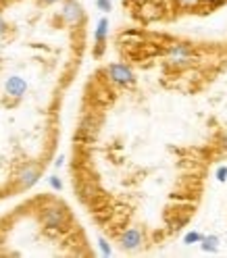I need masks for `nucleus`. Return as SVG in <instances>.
<instances>
[{"label": "nucleus", "mask_w": 227, "mask_h": 258, "mask_svg": "<svg viewBox=\"0 0 227 258\" xmlns=\"http://www.w3.org/2000/svg\"><path fill=\"white\" fill-rule=\"evenodd\" d=\"M167 62L175 69H184L192 64V48L184 42H175L167 48Z\"/></svg>", "instance_id": "f257e3e1"}, {"label": "nucleus", "mask_w": 227, "mask_h": 258, "mask_svg": "<svg viewBox=\"0 0 227 258\" xmlns=\"http://www.w3.org/2000/svg\"><path fill=\"white\" fill-rule=\"evenodd\" d=\"M106 77L110 79L115 86H119V88H129V86H134L136 84V75H134V71L127 67V64H123V62H112V64H108L106 67Z\"/></svg>", "instance_id": "f03ea898"}, {"label": "nucleus", "mask_w": 227, "mask_h": 258, "mask_svg": "<svg viewBox=\"0 0 227 258\" xmlns=\"http://www.w3.org/2000/svg\"><path fill=\"white\" fill-rule=\"evenodd\" d=\"M61 19L67 23L69 27H79L86 21V13L84 7L77 3V0H63L61 7Z\"/></svg>", "instance_id": "7ed1b4c3"}, {"label": "nucleus", "mask_w": 227, "mask_h": 258, "mask_svg": "<svg viewBox=\"0 0 227 258\" xmlns=\"http://www.w3.org/2000/svg\"><path fill=\"white\" fill-rule=\"evenodd\" d=\"M69 215L67 211H65L63 206H48L44 208V213H42V223L46 225V227H50V229H59V227H65V223H67Z\"/></svg>", "instance_id": "20e7f679"}, {"label": "nucleus", "mask_w": 227, "mask_h": 258, "mask_svg": "<svg viewBox=\"0 0 227 258\" xmlns=\"http://www.w3.org/2000/svg\"><path fill=\"white\" fill-rule=\"evenodd\" d=\"M40 175H42V171H40L38 165H34V163L23 165V167L19 169V173H17V183H19L21 189H29L31 185L38 183Z\"/></svg>", "instance_id": "39448f33"}, {"label": "nucleus", "mask_w": 227, "mask_h": 258, "mask_svg": "<svg viewBox=\"0 0 227 258\" xmlns=\"http://www.w3.org/2000/svg\"><path fill=\"white\" fill-rule=\"evenodd\" d=\"M119 244H121L123 250H129V252L142 248V244H144V233H142V229H140V227H127V229L121 233V237H119Z\"/></svg>", "instance_id": "423d86ee"}, {"label": "nucleus", "mask_w": 227, "mask_h": 258, "mask_svg": "<svg viewBox=\"0 0 227 258\" xmlns=\"http://www.w3.org/2000/svg\"><path fill=\"white\" fill-rule=\"evenodd\" d=\"M5 90L11 98H21V96H25V92H27V82L19 75H11L5 82Z\"/></svg>", "instance_id": "0eeeda50"}, {"label": "nucleus", "mask_w": 227, "mask_h": 258, "mask_svg": "<svg viewBox=\"0 0 227 258\" xmlns=\"http://www.w3.org/2000/svg\"><path fill=\"white\" fill-rule=\"evenodd\" d=\"M106 36H108V19L102 17L98 19V25H96V31H94V40H96V50H94V56L98 58L104 50V42H106Z\"/></svg>", "instance_id": "6e6552de"}, {"label": "nucleus", "mask_w": 227, "mask_h": 258, "mask_svg": "<svg viewBox=\"0 0 227 258\" xmlns=\"http://www.w3.org/2000/svg\"><path fill=\"white\" fill-rule=\"evenodd\" d=\"M200 248L204 250V252H208V254H217L219 252V248H221V237L219 235H202V239H200Z\"/></svg>", "instance_id": "1a4fd4ad"}, {"label": "nucleus", "mask_w": 227, "mask_h": 258, "mask_svg": "<svg viewBox=\"0 0 227 258\" xmlns=\"http://www.w3.org/2000/svg\"><path fill=\"white\" fill-rule=\"evenodd\" d=\"M173 5L182 11H194L202 7V0H173Z\"/></svg>", "instance_id": "9d476101"}, {"label": "nucleus", "mask_w": 227, "mask_h": 258, "mask_svg": "<svg viewBox=\"0 0 227 258\" xmlns=\"http://www.w3.org/2000/svg\"><path fill=\"white\" fill-rule=\"evenodd\" d=\"M200 239H202V233H200V231H188V233L184 235V244H186V246L200 244Z\"/></svg>", "instance_id": "9b49d317"}, {"label": "nucleus", "mask_w": 227, "mask_h": 258, "mask_svg": "<svg viewBox=\"0 0 227 258\" xmlns=\"http://www.w3.org/2000/svg\"><path fill=\"white\" fill-rule=\"evenodd\" d=\"M215 177H217L219 183H225V181H227V165H221V167L215 171Z\"/></svg>", "instance_id": "f8f14e48"}, {"label": "nucleus", "mask_w": 227, "mask_h": 258, "mask_svg": "<svg viewBox=\"0 0 227 258\" xmlns=\"http://www.w3.org/2000/svg\"><path fill=\"white\" fill-rule=\"evenodd\" d=\"M96 7H98V11H102V13H110L112 11L110 0H96Z\"/></svg>", "instance_id": "ddd939ff"}, {"label": "nucleus", "mask_w": 227, "mask_h": 258, "mask_svg": "<svg viewBox=\"0 0 227 258\" xmlns=\"http://www.w3.org/2000/svg\"><path fill=\"white\" fill-rule=\"evenodd\" d=\"M48 183H50V187H52V189H56V191H61V189H63V181H61V177H56V175L48 177Z\"/></svg>", "instance_id": "4468645a"}, {"label": "nucleus", "mask_w": 227, "mask_h": 258, "mask_svg": "<svg viewBox=\"0 0 227 258\" xmlns=\"http://www.w3.org/2000/svg\"><path fill=\"white\" fill-rule=\"evenodd\" d=\"M98 246H100V252H102L104 256H110V254H112V250H110V246H108V241H106L104 237H98Z\"/></svg>", "instance_id": "2eb2a0df"}, {"label": "nucleus", "mask_w": 227, "mask_h": 258, "mask_svg": "<svg viewBox=\"0 0 227 258\" xmlns=\"http://www.w3.org/2000/svg\"><path fill=\"white\" fill-rule=\"evenodd\" d=\"M227 3V0H202V5L204 7H210V9H219V7H223Z\"/></svg>", "instance_id": "dca6fc26"}, {"label": "nucleus", "mask_w": 227, "mask_h": 258, "mask_svg": "<svg viewBox=\"0 0 227 258\" xmlns=\"http://www.w3.org/2000/svg\"><path fill=\"white\" fill-rule=\"evenodd\" d=\"M7 34V21L3 19V15H0V38H3Z\"/></svg>", "instance_id": "f3484780"}, {"label": "nucleus", "mask_w": 227, "mask_h": 258, "mask_svg": "<svg viewBox=\"0 0 227 258\" xmlns=\"http://www.w3.org/2000/svg\"><path fill=\"white\" fill-rule=\"evenodd\" d=\"M63 165H65V156H63V154H61V156H59V158H56V160H54V167H56V169H61V167H63Z\"/></svg>", "instance_id": "a211bd4d"}, {"label": "nucleus", "mask_w": 227, "mask_h": 258, "mask_svg": "<svg viewBox=\"0 0 227 258\" xmlns=\"http://www.w3.org/2000/svg\"><path fill=\"white\" fill-rule=\"evenodd\" d=\"M221 146H223V150L227 152V132H225V134L221 136Z\"/></svg>", "instance_id": "6ab92c4d"}, {"label": "nucleus", "mask_w": 227, "mask_h": 258, "mask_svg": "<svg viewBox=\"0 0 227 258\" xmlns=\"http://www.w3.org/2000/svg\"><path fill=\"white\" fill-rule=\"evenodd\" d=\"M42 5H54V3H59V0H40Z\"/></svg>", "instance_id": "aec40b11"}, {"label": "nucleus", "mask_w": 227, "mask_h": 258, "mask_svg": "<svg viewBox=\"0 0 227 258\" xmlns=\"http://www.w3.org/2000/svg\"><path fill=\"white\" fill-rule=\"evenodd\" d=\"M132 3H138L140 5V3H144V0H132Z\"/></svg>", "instance_id": "412c9836"}, {"label": "nucleus", "mask_w": 227, "mask_h": 258, "mask_svg": "<svg viewBox=\"0 0 227 258\" xmlns=\"http://www.w3.org/2000/svg\"><path fill=\"white\" fill-rule=\"evenodd\" d=\"M0 50H3V40H0Z\"/></svg>", "instance_id": "4be33fe9"}]
</instances>
